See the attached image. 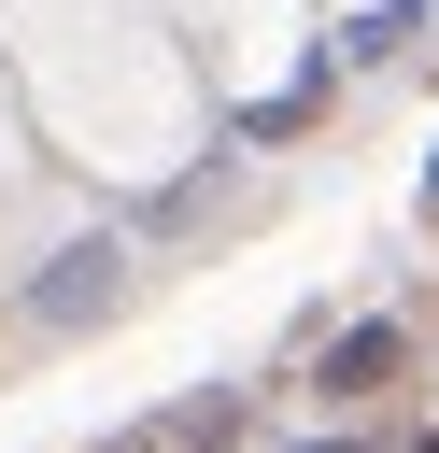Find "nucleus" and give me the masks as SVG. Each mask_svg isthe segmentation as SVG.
Listing matches in <instances>:
<instances>
[{"instance_id":"obj_2","label":"nucleus","mask_w":439,"mask_h":453,"mask_svg":"<svg viewBox=\"0 0 439 453\" xmlns=\"http://www.w3.org/2000/svg\"><path fill=\"white\" fill-rule=\"evenodd\" d=\"M382 368H397V326H354V340H340V368H326V382H340V396H368V382H382Z\"/></svg>"},{"instance_id":"obj_1","label":"nucleus","mask_w":439,"mask_h":453,"mask_svg":"<svg viewBox=\"0 0 439 453\" xmlns=\"http://www.w3.org/2000/svg\"><path fill=\"white\" fill-rule=\"evenodd\" d=\"M227 439H241V411H227V396H198V411H184V425H156L142 453H227Z\"/></svg>"}]
</instances>
